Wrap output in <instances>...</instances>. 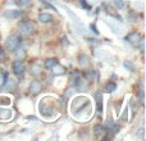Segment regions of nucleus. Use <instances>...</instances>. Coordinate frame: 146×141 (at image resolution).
Here are the masks:
<instances>
[{
  "mask_svg": "<svg viewBox=\"0 0 146 141\" xmlns=\"http://www.w3.org/2000/svg\"><path fill=\"white\" fill-rule=\"evenodd\" d=\"M18 30H19L21 35L28 36L33 32V30H35V25H33V22H31V21H23V22H19V25H18Z\"/></svg>",
  "mask_w": 146,
  "mask_h": 141,
  "instance_id": "nucleus-1",
  "label": "nucleus"
},
{
  "mask_svg": "<svg viewBox=\"0 0 146 141\" xmlns=\"http://www.w3.org/2000/svg\"><path fill=\"white\" fill-rule=\"evenodd\" d=\"M21 44H22V41H21L19 37H17V36H10L7 40V43H5V48L10 51H14L17 48H19Z\"/></svg>",
  "mask_w": 146,
  "mask_h": 141,
  "instance_id": "nucleus-2",
  "label": "nucleus"
},
{
  "mask_svg": "<svg viewBox=\"0 0 146 141\" xmlns=\"http://www.w3.org/2000/svg\"><path fill=\"white\" fill-rule=\"evenodd\" d=\"M141 39H142V36L140 35L139 32H132V33H129V35H127L126 41L131 43L132 45L137 46V45H139V43H140V40H141Z\"/></svg>",
  "mask_w": 146,
  "mask_h": 141,
  "instance_id": "nucleus-3",
  "label": "nucleus"
},
{
  "mask_svg": "<svg viewBox=\"0 0 146 141\" xmlns=\"http://www.w3.org/2000/svg\"><path fill=\"white\" fill-rule=\"evenodd\" d=\"M13 72L15 73L17 76H21L23 74V72H25V64L22 63L21 61H15L14 63H13Z\"/></svg>",
  "mask_w": 146,
  "mask_h": 141,
  "instance_id": "nucleus-4",
  "label": "nucleus"
},
{
  "mask_svg": "<svg viewBox=\"0 0 146 141\" xmlns=\"http://www.w3.org/2000/svg\"><path fill=\"white\" fill-rule=\"evenodd\" d=\"M30 90L33 95H37V94H40L41 90H42V85H41L38 81H32L30 85Z\"/></svg>",
  "mask_w": 146,
  "mask_h": 141,
  "instance_id": "nucleus-5",
  "label": "nucleus"
},
{
  "mask_svg": "<svg viewBox=\"0 0 146 141\" xmlns=\"http://www.w3.org/2000/svg\"><path fill=\"white\" fill-rule=\"evenodd\" d=\"M23 15V12H21V10H7V12H4V17L5 18H9V19H14V18H19Z\"/></svg>",
  "mask_w": 146,
  "mask_h": 141,
  "instance_id": "nucleus-6",
  "label": "nucleus"
},
{
  "mask_svg": "<svg viewBox=\"0 0 146 141\" xmlns=\"http://www.w3.org/2000/svg\"><path fill=\"white\" fill-rule=\"evenodd\" d=\"M87 99L86 98H78L74 100V103H73V110H78V109H81V106L83 105V104L87 103Z\"/></svg>",
  "mask_w": 146,
  "mask_h": 141,
  "instance_id": "nucleus-7",
  "label": "nucleus"
},
{
  "mask_svg": "<svg viewBox=\"0 0 146 141\" xmlns=\"http://www.w3.org/2000/svg\"><path fill=\"white\" fill-rule=\"evenodd\" d=\"M38 19L42 23H49L53 21V15L49 14V13H40V14H38Z\"/></svg>",
  "mask_w": 146,
  "mask_h": 141,
  "instance_id": "nucleus-8",
  "label": "nucleus"
},
{
  "mask_svg": "<svg viewBox=\"0 0 146 141\" xmlns=\"http://www.w3.org/2000/svg\"><path fill=\"white\" fill-rule=\"evenodd\" d=\"M51 70H53V73L55 76H60V74H63V73L66 72L64 67H62L60 64H58V63H55L53 67H51Z\"/></svg>",
  "mask_w": 146,
  "mask_h": 141,
  "instance_id": "nucleus-9",
  "label": "nucleus"
},
{
  "mask_svg": "<svg viewBox=\"0 0 146 141\" xmlns=\"http://www.w3.org/2000/svg\"><path fill=\"white\" fill-rule=\"evenodd\" d=\"M105 22L108 26H110L113 31H117V32H118V31L121 30V26H118L115 23V18H113V22H111V19H109V18H105Z\"/></svg>",
  "mask_w": 146,
  "mask_h": 141,
  "instance_id": "nucleus-10",
  "label": "nucleus"
},
{
  "mask_svg": "<svg viewBox=\"0 0 146 141\" xmlns=\"http://www.w3.org/2000/svg\"><path fill=\"white\" fill-rule=\"evenodd\" d=\"M114 90H117V85H115L114 82H109V83H106L105 87H104V91H105V92H108V94L113 92Z\"/></svg>",
  "mask_w": 146,
  "mask_h": 141,
  "instance_id": "nucleus-11",
  "label": "nucleus"
},
{
  "mask_svg": "<svg viewBox=\"0 0 146 141\" xmlns=\"http://www.w3.org/2000/svg\"><path fill=\"white\" fill-rule=\"evenodd\" d=\"M14 55H15V58L17 59H23L25 58V55H26V51L23 50V49H21V46H19V48H17L14 50Z\"/></svg>",
  "mask_w": 146,
  "mask_h": 141,
  "instance_id": "nucleus-12",
  "label": "nucleus"
},
{
  "mask_svg": "<svg viewBox=\"0 0 146 141\" xmlns=\"http://www.w3.org/2000/svg\"><path fill=\"white\" fill-rule=\"evenodd\" d=\"M10 116H12V112H10L9 109H0V118L7 119V118H9Z\"/></svg>",
  "mask_w": 146,
  "mask_h": 141,
  "instance_id": "nucleus-13",
  "label": "nucleus"
},
{
  "mask_svg": "<svg viewBox=\"0 0 146 141\" xmlns=\"http://www.w3.org/2000/svg\"><path fill=\"white\" fill-rule=\"evenodd\" d=\"M55 63H58V61H56L55 58H50V59H48V61L45 62V68L51 69V67H53Z\"/></svg>",
  "mask_w": 146,
  "mask_h": 141,
  "instance_id": "nucleus-14",
  "label": "nucleus"
},
{
  "mask_svg": "<svg viewBox=\"0 0 146 141\" xmlns=\"http://www.w3.org/2000/svg\"><path fill=\"white\" fill-rule=\"evenodd\" d=\"M80 64L82 67L87 66V64H88V57L85 55V54H81V55H80Z\"/></svg>",
  "mask_w": 146,
  "mask_h": 141,
  "instance_id": "nucleus-15",
  "label": "nucleus"
},
{
  "mask_svg": "<svg viewBox=\"0 0 146 141\" xmlns=\"http://www.w3.org/2000/svg\"><path fill=\"white\" fill-rule=\"evenodd\" d=\"M96 103H98V112H99V113H101L103 106H101V94L100 92L96 94Z\"/></svg>",
  "mask_w": 146,
  "mask_h": 141,
  "instance_id": "nucleus-16",
  "label": "nucleus"
},
{
  "mask_svg": "<svg viewBox=\"0 0 146 141\" xmlns=\"http://www.w3.org/2000/svg\"><path fill=\"white\" fill-rule=\"evenodd\" d=\"M113 4L115 5V8H118V9H124V7H126V3H124L123 0H114Z\"/></svg>",
  "mask_w": 146,
  "mask_h": 141,
  "instance_id": "nucleus-17",
  "label": "nucleus"
},
{
  "mask_svg": "<svg viewBox=\"0 0 146 141\" xmlns=\"http://www.w3.org/2000/svg\"><path fill=\"white\" fill-rule=\"evenodd\" d=\"M103 132H104V127H103V126L98 124V126L94 127V134H95L96 136H100V135L103 134Z\"/></svg>",
  "mask_w": 146,
  "mask_h": 141,
  "instance_id": "nucleus-18",
  "label": "nucleus"
},
{
  "mask_svg": "<svg viewBox=\"0 0 146 141\" xmlns=\"http://www.w3.org/2000/svg\"><path fill=\"white\" fill-rule=\"evenodd\" d=\"M31 73H32V74H35V76L40 74V73H41V67L38 66V64H33L32 69H31Z\"/></svg>",
  "mask_w": 146,
  "mask_h": 141,
  "instance_id": "nucleus-19",
  "label": "nucleus"
},
{
  "mask_svg": "<svg viewBox=\"0 0 146 141\" xmlns=\"http://www.w3.org/2000/svg\"><path fill=\"white\" fill-rule=\"evenodd\" d=\"M41 4H42V7L48 8V9H51V10H54V12H58V10H56V8L54 7V5L49 4V3H48V1H45V0H41Z\"/></svg>",
  "mask_w": 146,
  "mask_h": 141,
  "instance_id": "nucleus-20",
  "label": "nucleus"
},
{
  "mask_svg": "<svg viewBox=\"0 0 146 141\" xmlns=\"http://www.w3.org/2000/svg\"><path fill=\"white\" fill-rule=\"evenodd\" d=\"M123 66L126 67V68H128L129 70H135V66L131 63V62H128V61H124L123 62Z\"/></svg>",
  "mask_w": 146,
  "mask_h": 141,
  "instance_id": "nucleus-21",
  "label": "nucleus"
},
{
  "mask_svg": "<svg viewBox=\"0 0 146 141\" xmlns=\"http://www.w3.org/2000/svg\"><path fill=\"white\" fill-rule=\"evenodd\" d=\"M17 4L19 5L21 8H25V7H27V5L30 4V0H18Z\"/></svg>",
  "mask_w": 146,
  "mask_h": 141,
  "instance_id": "nucleus-22",
  "label": "nucleus"
},
{
  "mask_svg": "<svg viewBox=\"0 0 146 141\" xmlns=\"http://www.w3.org/2000/svg\"><path fill=\"white\" fill-rule=\"evenodd\" d=\"M94 74H95V72H94V70H87V72L85 73V77L87 78V80H92Z\"/></svg>",
  "mask_w": 146,
  "mask_h": 141,
  "instance_id": "nucleus-23",
  "label": "nucleus"
},
{
  "mask_svg": "<svg viewBox=\"0 0 146 141\" xmlns=\"http://www.w3.org/2000/svg\"><path fill=\"white\" fill-rule=\"evenodd\" d=\"M81 1V5H82V8H85V9H90V5L87 4V1H86V0H80Z\"/></svg>",
  "mask_w": 146,
  "mask_h": 141,
  "instance_id": "nucleus-24",
  "label": "nucleus"
},
{
  "mask_svg": "<svg viewBox=\"0 0 146 141\" xmlns=\"http://www.w3.org/2000/svg\"><path fill=\"white\" fill-rule=\"evenodd\" d=\"M90 28H91V31H92V32H95L96 35H99V31L96 30V26L95 25H90Z\"/></svg>",
  "mask_w": 146,
  "mask_h": 141,
  "instance_id": "nucleus-25",
  "label": "nucleus"
},
{
  "mask_svg": "<svg viewBox=\"0 0 146 141\" xmlns=\"http://www.w3.org/2000/svg\"><path fill=\"white\" fill-rule=\"evenodd\" d=\"M137 136H139V137H144V128L140 130V132L137 134Z\"/></svg>",
  "mask_w": 146,
  "mask_h": 141,
  "instance_id": "nucleus-26",
  "label": "nucleus"
},
{
  "mask_svg": "<svg viewBox=\"0 0 146 141\" xmlns=\"http://www.w3.org/2000/svg\"><path fill=\"white\" fill-rule=\"evenodd\" d=\"M3 83H4V78H3V76L0 74V87L3 86Z\"/></svg>",
  "mask_w": 146,
  "mask_h": 141,
  "instance_id": "nucleus-27",
  "label": "nucleus"
},
{
  "mask_svg": "<svg viewBox=\"0 0 146 141\" xmlns=\"http://www.w3.org/2000/svg\"><path fill=\"white\" fill-rule=\"evenodd\" d=\"M3 59H4V53L0 50V61H3Z\"/></svg>",
  "mask_w": 146,
  "mask_h": 141,
  "instance_id": "nucleus-28",
  "label": "nucleus"
}]
</instances>
